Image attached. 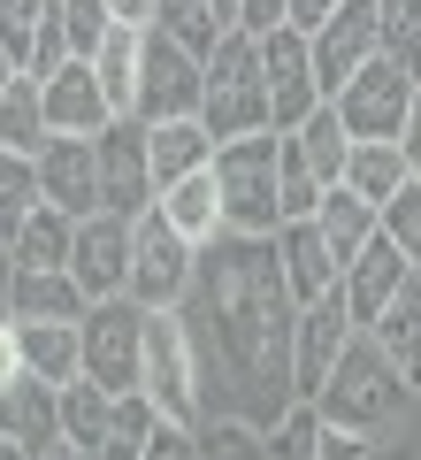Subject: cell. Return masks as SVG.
Returning a JSON list of instances; mask_svg holds the SVG:
<instances>
[{
  "mask_svg": "<svg viewBox=\"0 0 421 460\" xmlns=\"http://www.w3.org/2000/svg\"><path fill=\"white\" fill-rule=\"evenodd\" d=\"M138 123H177L199 115V54H184L177 39H162L146 23V47H138Z\"/></svg>",
  "mask_w": 421,
  "mask_h": 460,
  "instance_id": "obj_11",
  "label": "cell"
},
{
  "mask_svg": "<svg viewBox=\"0 0 421 460\" xmlns=\"http://www.w3.org/2000/svg\"><path fill=\"white\" fill-rule=\"evenodd\" d=\"M54 16H62V39H69V54H77V62H92V47L108 39V23H115L100 0H54Z\"/></svg>",
  "mask_w": 421,
  "mask_h": 460,
  "instance_id": "obj_40",
  "label": "cell"
},
{
  "mask_svg": "<svg viewBox=\"0 0 421 460\" xmlns=\"http://www.w3.org/2000/svg\"><path fill=\"white\" fill-rule=\"evenodd\" d=\"M8 376H23V323L0 307V384H8Z\"/></svg>",
  "mask_w": 421,
  "mask_h": 460,
  "instance_id": "obj_44",
  "label": "cell"
},
{
  "mask_svg": "<svg viewBox=\"0 0 421 460\" xmlns=\"http://www.w3.org/2000/svg\"><path fill=\"white\" fill-rule=\"evenodd\" d=\"M375 230H383L390 246H399V253H406V261H414V269H421V177H406V184H399V192H390V199H383V208H375Z\"/></svg>",
  "mask_w": 421,
  "mask_h": 460,
  "instance_id": "obj_37",
  "label": "cell"
},
{
  "mask_svg": "<svg viewBox=\"0 0 421 460\" xmlns=\"http://www.w3.org/2000/svg\"><path fill=\"white\" fill-rule=\"evenodd\" d=\"M138 392L153 399L162 422H184V429H199L215 414L207 361H199V338L184 323V307H146V368H138Z\"/></svg>",
  "mask_w": 421,
  "mask_h": 460,
  "instance_id": "obj_3",
  "label": "cell"
},
{
  "mask_svg": "<svg viewBox=\"0 0 421 460\" xmlns=\"http://www.w3.org/2000/svg\"><path fill=\"white\" fill-rule=\"evenodd\" d=\"M69 277H77V292L84 299H115L130 284V223L123 215H108V208H92V215H77V230H69Z\"/></svg>",
  "mask_w": 421,
  "mask_h": 460,
  "instance_id": "obj_12",
  "label": "cell"
},
{
  "mask_svg": "<svg viewBox=\"0 0 421 460\" xmlns=\"http://www.w3.org/2000/svg\"><path fill=\"white\" fill-rule=\"evenodd\" d=\"M314 460H375V438H360V429H338V422H322V445H314Z\"/></svg>",
  "mask_w": 421,
  "mask_h": 460,
  "instance_id": "obj_43",
  "label": "cell"
},
{
  "mask_svg": "<svg viewBox=\"0 0 421 460\" xmlns=\"http://www.w3.org/2000/svg\"><path fill=\"white\" fill-rule=\"evenodd\" d=\"M47 138V108H39V77H16L0 93V146L8 154H39Z\"/></svg>",
  "mask_w": 421,
  "mask_h": 460,
  "instance_id": "obj_33",
  "label": "cell"
},
{
  "mask_svg": "<svg viewBox=\"0 0 421 460\" xmlns=\"http://www.w3.org/2000/svg\"><path fill=\"white\" fill-rule=\"evenodd\" d=\"M31 460H92V453H84V445H69V438H54L47 453H31Z\"/></svg>",
  "mask_w": 421,
  "mask_h": 460,
  "instance_id": "obj_49",
  "label": "cell"
},
{
  "mask_svg": "<svg viewBox=\"0 0 421 460\" xmlns=\"http://www.w3.org/2000/svg\"><path fill=\"white\" fill-rule=\"evenodd\" d=\"M69 230H77V223L39 199V208L16 223V238H8V269H62L69 261Z\"/></svg>",
  "mask_w": 421,
  "mask_h": 460,
  "instance_id": "obj_27",
  "label": "cell"
},
{
  "mask_svg": "<svg viewBox=\"0 0 421 460\" xmlns=\"http://www.w3.org/2000/svg\"><path fill=\"white\" fill-rule=\"evenodd\" d=\"M115 23H153V0H100Z\"/></svg>",
  "mask_w": 421,
  "mask_h": 460,
  "instance_id": "obj_48",
  "label": "cell"
},
{
  "mask_svg": "<svg viewBox=\"0 0 421 460\" xmlns=\"http://www.w3.org/2000/svg\"><path fill=\"white\" fill-rule=\"evenodd\" d=\"M260 438H268V460H314V445H322V407H314V399H292Z\"/></svg>",
  "mask_w": 421,
  "mask_h": 460,
  "instance_id": "obj_36",
  "label": "cell"
},
{
  "mask_svg": "<svg viewBox=\"0 0 421 460\" xmlns=\"http://www.w3.org/2000/svg\"><path fill=\"white\" fill-rule=\"evenodd\" d=\"M138 368H146V307L130 292L92 299L77 314V376H92L100 392H138Z\"/></svg>",
  "mask_w": 421,
  "mask_h": 460,
  "instance_id": "obj_6",
  "label": "cell"
},
{
  "mask_svg": "<svg viewBox=\"0 0 421 460\" xmlns=\"http://www.w3.org/2000/svg\"><path fill=\"white\" fill-rule=\"evenodd\" d=\"M253 47H260V84H268V131H299L322 108V84H314V62H307V31L276 23Z\"/></svg>",
  "mask_w": 421,
  "mask_h": 460,
  "instance_id": "obj_10",
  "label": "cell"
},
{
  "mask_svg": "<svg viewBox=\"0 0 421 460\" xmlns=\"http://www.w3.org/2000/svg\"><path fill=\"white\" fill-rule=\"evenodd\" d=\"M31 169H39V199H47V208H62L69 223L100 208L92 138H77V131H47V138H39V154H31Z\"/></svg>",
  "mask_w": 421,
  "mask_h": 460,
  "instance_id": "obj_15",
  "label": "cell"
},
{
  "mask_svg": "<svg viewBox=\"0 0 421 460\" xmlns=\"http://www.w3.org/2000/svg\"><path fill=\"white\" fill-rule=\"evenodd\" d=\"M375 54L421 77V0H375Z\"/></svg>",
  "mask_w": 421,
  "mask_h": 460,
  "instance_id": "obj_34",
  "label": "cell"
},
{
  "mask_svg": "<svg viewBox=\"0 0 421 460\" xmlns=\"http://www.w3.org/2000/svg\"><path fill=\"white\" fill-rule=\"evenodd\" d=\"M153 399L146 392H115V407H108V438L92 445V460H138L146 453V438H153Z\"/></svg>",
  "mask_w": 421,
  "mask_h": 460,
  "instance_id": "obj_31",
  "label": "cell"
},
{
  "mask_svg": "<svg viewBox=\"0 0 421 460\" xmlns=\"http://www.w3.org/2000/svg\"><path fill=\"white\" fill-rule=\"evenodd\" d=\"M406 376L390 368V353L368 338V330H353L345 338V353H338V368L322 376V392H314V407H322V422H338V429H360V438H383L390 422L406 414Z\"/></svg>",
  "mask_w": 421,
  "mask_h": 460,
  "instance_id": "obj_2",
  "label": "cell"
},
{
  "mask_svg": "<svg viewBox=\"0 0 421 460\" xmlns=\"http://www.w3.org/2000/svg\"><path fill=\"white\" fill-rule=\"evenodd\" d=\"M16 77H23V69H16V62H8V54H0V93H8V84H16Z\"/></svg>",
  "mask_w": 421,
  "mask_h": 460,
  "instance_id": "obj_50",
  "label": "cell"
},
{
  "mask_svg": "<svg viewBox=\"0 0 421 460\" xmlns=\"http://www.w3.org/2000/svg\"><path fill=\"white\" fill-rule=\"evenodd\" d=\"M54 0H0V54L8 62H31V31H39V16H47Z\"/></svg>",
  "mask_w": 421,
  "mask_h": 460,
  "instance_id": "obj_41",
  "label": "cell"
},
{
  "mask_svg": "<svg viewBox=\"0 0 421 460\" xmlns=\"http://www.w3.org/2000/svg\"><path fill=\"white\" fill-rule=\"evenodd\" d=\"M399 154H406V169H421V84H414V100H406V123H399Z\"/></svg>",
  "mask_w": 421,
  "mask_h": 460,
  "instance_id": "obj_46",
  "label": "cell"
},
{
  "mask_svg": "<svg viewBox=\"0 0 421 460\" xmlns=\"http://www.w3.org/2000/svg\"><path fill=\"white\" fill-rule=\"evenodd\" d=\"M23 368L47 384L77 376V323H23Z\"/></svg>",
  "mask_w": 421,
  "mask_h": 460,
  "instance_id": "obj_32",
  "label": "cell"
},
{
  "mask_svg": "<svg viewBox=\"0 0 421 460\" xmlns=\"http://www.w3.org/2000/svg\"><path fill=\"white\" fill-rule=\"evenodd\" d=\"M0 460H31V453H23V445H16V438H0Z\"/></svg>",
  "mask_w": 421,
  "mask_h": 460,
  "instance_id": "obj_51",
  "label": "cell"
},
{
  "mask_svg": "<svg viewBox=\"0 0 421 460\" xmlns=\"http://www.w3.org/2000/svg\"><path fill=\"white\" fill-rule=\"evenodd\" d=\"M153 31H162V39H177L184 54H199V62H207V54H215V39H223L230 23L215 16V0H153Z\"/></svg>",
  "mask_w": 421,
  "mask_h": 460,
  "instance_id": "obj_30",
  "label": "cell"
},
{
  "mask_svg": "<svg viewBox=\"0 0 421 460\" xmlns=\"http://www.w3.org/2000/svg\"><path fill=\"white\" fill-rule=\"evenodd\" d=\"M414 69H399L390 54H368V62L353 69V77L329 93V108H338V123L353 138H399V123H406V100H414Z\"/></svg>",
  "mask_w": 421,
  "mask_h": 460,
  "instance_id": "obj_8",
  "label": "cell"
},
{
  "mask_svg": "<svg viewBox=\"0 0 421 460\" xmlns=\"http://www.w3.org/2000/svg\"><path fill=\"white\" fill-rule=\"evenodd\" d=\"M92 169H100V208L108 215H146L153 208V169H146V123L138 115H115L92 131Z\"/></svg>",
  "mask_w": 421,
  "mask_h": 460,
  "instance_id": "obj_9",
  "label": "cell"
},
{
  "mask_svg": "<svg viewBox=\"0 0 421 460\" xmlns=\"http://www.w3.org/2000/svg\"><path fill=\"white\" fill-rule=\"evenodd\" d=\"M192 269H199V246H184L177 230L162 223V208L130 215V284L123 292L138 299V307H184Z\"/></svg>",
  "mask_w": 421,
  "mask_h": 460,
  "instance_id": "obj_7",
  "label": "cell"
},
{
  "mask_svg": "<svg viewBox=\"0 0 421 460\" xmlns=\"http://www.w3.org/2000/svg\"><path fill=\"white\" fill-rule=\"evenodd\" d=\"M292 284L276 269V238H207L199 246V269H192V292H184V323L199 338V361H223L230 376V399H238L245 422L268 429L276 414L292 407Z\"/></svg>",
  "mask_w": 421,
  "mask_h": 460,
  "instance_id": "obj_1",
  "label": "cell"
},
{
  "mask_svg": "<svg viewBox=\"0 0 421 460\" xmlns=\"http://www.w3.org/2000/svg\"><path fill=\"white\" fill-rule=\"evenodd\" d=\"M39 108H47V131H77V138H92L100 123H115V108H108V93H100L92 62H77V54H69L54 77H39Z\"/></svg>",
  "mask_w": 421,
  "mask_h": 460,
  "instance_id": "obj_17",
  "label": "cell"
},
{
  "mask_svg": "<svg viewBox=\"0 0 421 460\" xmlns=\"http://www.w3.org/2000/svg\"><path fill=\"white\" fill-rule=\"evenodd\" d=\"M215 162V138L199 131V115H177V123H146V169H153V192L177 177H192V169Z\"/></svg>",
  "mask_w": 421,
  "mask_h": 460,
  "instance_id": "obj_23",
  "label": "cell"
},
{
  "mask_svg": "<svg viewBox=\"0 0 421 460\" xmlns=\"http://www.w3.org/2000/svg\"><path fill=\"white\" fill-rule=\"evenodd\" d=\"M414 177H421V169H414Z\"/></svg>",
  "mask_w": 421,
  "mask_h": 460,
  "instance_id": "obj_52",
  "label": "cell"
},
{
  "mask_svg": "<svg viewBox=\"0 0 421 460\" xmlns=\"http://www.w3.org/2000/svg\"><path fill=\"white\" fill-rule=\"evenodd\" d=\"M368 338L390 353V368L406 376V392H421V269H406V284L390 292V307L368 323Z\"/></svg>",
  "mask_w": 421,
  "mask_h": 460,
  "instance_id": "obj_21",
  "label": "cell"
},
{
  "mask_svg": "<svg viewBox=\"0 0 421 460\" xmlns=\"http://www.w3.org/2000/svg\"><path fill=\"white\" fill-rule=\"evenodd\" d=\"M0 438H16L23 453H47L54 438H62V414H54V384L47 376H8L0 384Z\"/></svg>",
  "mask_w": 421,
  "mask_h": 460,
  "instance_id": "obj_19",
  "label": "cell"
},
{
  "mask_svg": "<svg viewBox=\"0 0 421 460\" xmlns=\"http://www.w3.org/2000/svg\"><path fill=\"white\" fill-rule=\"evenodd\" d=\"M138 47H146V23H108V39L92 47V77L115 115L138 108Z\"/></svg>",
  "mask_w": 421,
  "mask_h": 460,
  "instance_id": "obj_24",
  "label": "cell"
},
{
  "mask_svg": "<svg viewBox=\"0 0 421 460\" xmlns=\"http://www.w3.org/2000/svg\"><path fill=\"white\" fill-rule=\"evenodd\" d=\"M368 54H375V0H338V8H329V16L307 31V62H314L322 100L338 93V84L353 77Z\"/></svg>",
  "mask_w": 421,
  "mask_h": 460,
  "instance_id": "obj_13",
  "label": "cell"
},
{
  "mask_svg": "<svg viewBox=\"0 0 421 460\" xmlns=\"http://www.w3.org/2000/svg\"><path fill=\"white\" fill-rule=\"evenodd\" d=\"M0 307L16 314V323H77L92 299L77 292L69 269H8V299Z\"/></svg>",
  "mask_w": 421,
  "mask_h": 460,
  "instance_id": "obj_20",
  "label": "cell"
},
{
  "mask_svg": "<svg viewBox=\"0 0 421 460\" xmlns=\"http://www.w3.org/2000/svg\"><path fill=\"white\" fill-rule=\"evenodd\" d=\"M314 230L329 238V253H338V269H345V261L375 238V208H368L360 192H345V184H329V192L314 199Z\"/></svg>",
  "mask_w": 421,
  "mask_h": 460,
  "instance_id": "obj_26",
  "label": "cell"
},
{
  "mask_svg": "<svg viewBox=\"0 0 421 460\" xmlns=\"http://www.w3.org/2000/svg\"><path fill=\"white\" fill-rule=\"evenodd\" d=\"M276 269H284V284H292L299 307L322 299V292H338V253H329V238L314 230V215L276 223Z\"/></svg>",
  "mask_w": 421,
  "mask_h": 460,
  "instance_id": "obj_18",
  "label": "cell"
},
{
  "mask_svg": "<svg viewBox=\"0 0 421 460\" xmlns=\"http://www.w3.org/2000/svg\"><path fill=\"white\" fill-rule=\"evenodd\" d=\"M406 269H414V261H406V253L390 246L383 230H375L368 246H360L353 261L338 269V299H345V314H353V330H368L375 314L390 307V292H399V284H406Z\"/></svg>",
  "mask_w": 421,
  "mask_h": 460,
  "instance_id": "obj_16",
  "label": "cell"
},
{
  "mask_svg": "<svg viewBox=\"0 0 421 460\" xmlns=\"http://www.w3.org/2000/svg\"><path fill=\"white\" fill-rule=\"evenodd\" d=\"M276 23H284V0H238V31H245V39L276 31Z\"/></svg>",
  "mask_w": 421,
  "mask_h": 460,
  "instance_id": "obj_45",
  "label": "cell"
},
{
  "mask_svg": "<svg viewBox=\"0 0 421 460\" xmlns=\"http://www.w3.org/2000/svg\"><path fill=\"white\" fill-rule=\"evenodd\" d=\"M39 208V169L31 154H8L0 146V238H16V223Z\"/></svg>",
  "mask_w": 421,
  "mask_h": 460,
  "instance_id": "obj_38",
  "label": "cell"
},
{
  "mask_svg": "<svg viewBox=\"0 0 421 460\" xmlns=\"http://www.w3.org/2000/svg\"><path fill=\"white\" fill-rule=\"evenodd\" d=\"M406 177H414V169H406L399 138H353V154H345V177H338V184H345V192H360L368 208H383Z\"/></svg>",
  "mask_w": 421,
  "mask_h": 460,
  "instance_id": "obj_25",
  "label": "cell"
},
{
  "mask_svg": "<svg viewBox=\"0 0 421 460\" xmlns=\"http://www.w3.org/2000/svg\"><path fill=\"white\" fill-rule=\"evenodd\" d=\"M345 338H353V314H345V299H338V292L307 299V307L292 314V392H299V399L322 392V376L338 368Z\"/></svg>",
  "mask_w": 421,
  "mask_h": 460,
  "instance_id": "obj_14",
  "label": "cell"
},
{
  "mask_svg": "<svg viewBox=\"0 0 421 460\" xmlns=\"http://www.w3.org/2000/svg\"><path fill=\"white\" fill-rule=\"evenodd\" d=\"M284 138L299 146V162H307L322 184H338V177H345V154H353V131L338 123V108H329V100L307 115V123H299V131H284Z\"/></svg>",
  "mask_w": 421,
  "mask_h": 460,
  "instance_id": "obj_28",
  "label": "cell"
},
{
  "mask_svg": "<svg viewBox=\"0 0 421 460\" xmlns=\"http://www.w3.org/2000/svg\"><path fill=\"white\" fill-rule=\"evenodd\" d=\"M108 407H115V399L100 392L92 376L54 384V414H62V438H69V445H84V453H92V445L108 438Z\"/></svg>",
  "mask_w": 421,
  "mask_h": 460,
  "instance_id": "obj_29",
  "label": "cell"
},
{
  "mask_svg": "<svg viewBox=\"0 0 421 460\" xmlns=\"http://www.w3.org/2000/svg\"><path fill=\"white\" fill-rule=\"evenodd\" d=\"M138 460H199V438L184 422H153V438H146V453Z\"/></svg>",
  "mask_w": 421,
  "mask_h": 460,
  "instance_id": "obj_42",
  "label": "cell"
},
{
  "mask_svg": "<svg viewBox=\"0 0 421 460\" xmlns=\"http://www.w3.org/2000/svg\"><path fill=\"white\" fill-rule=\"evenodd\" d=\"M192 438H199V460H268V438L245 414H207Z\"/></svg>",
  "mask_w": 421,
  "mask_h": 460,
  "instance_id": "obj_35",
  "label": "cell"
},
{
  "mask_svg": "<svg viewBox=\"0 0 421 460\" xmlns=\"http://www.w3.org/2000/svg\"><path fill=\"white\" fill-rule=\"evenodd\" d=\"M207 169H215V192H223V230H238V238H276V223H284V192H276V131L223 138Z\"/></svg>",
  "mask_w": 421,
  "mask_h": 460,
  "instance_id": "obj_5",
  "label": "cell"
},
{
  "mask_svg": "<svg viewBox=\"0 0 421 460\" xmlns=\"http://www.w3.org/2000/svg\"><path fill=\"white\" fill-rule=\"evenodd\" d=\"M276 192H284V223H292V215H314V199L329 192V184L299 162V146H292L284 131H276Z\"/></svg>",
  "mask_w": 421,
  "mask_h": 460,
  "instance_id": "obj_39",
  "label": "cell"
},
{
  "mask_svg": "<svg viewBox=\"0 0 421 460\" xmlns=\"http://www.w3.org/2000/svg\"><path fill=\"white\" fill-rule=\"evenodd\" d=\"M329 8H338V0H284V23H292V31H314Z\"/></svg>",
  "mask_w": 421,
  "mask_h": 460,
  "instance_id": "obj_47",
  "label": "cell"
},
{
  "mask_svg": "<svg viewBox=\"0 0 421 460\" xmlns=\"http://www.w3.org/2000/svg\"><path fill=\"white\" fill-rule=\"evenodd\" d=\"M199 131L223 138H253L268 131V84H260V47L245 31H223L215 54L199 62Z\"/></svg>",
  "mask_w": 421,
  "mask_h": 460,
  "instance_id": "obj_4",
  "label": "cell"
},
{
  "mask_svg": "<svg viewBox=\"0 0 421 460\" xmlns=\"http://www.w3.org/2000/svg\"><path fill=\"white\" fill-rule=\"evenodd\" d=\"M153 208H162V223L177 230L184 246L223 238V192H215V169H192V177L162 184V192H153Z\"/></svg>",
  "mask_w": 421,
  "mask_h": 460,
  "instance_id": "obj_22",
  "label": "cell"
}]
</instances>
